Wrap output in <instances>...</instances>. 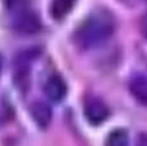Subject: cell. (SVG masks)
Returning <instances> with one entry per match:
<instances>
[{"mask_svg":"<svg viewBox=\"0 0 147 146\" xmlns=\"http://www.w3.org/2000/svg\"><path fill=\"white\" fill-rule=\"evenodd\" d=\"M6 7L12 14L26 7H29V2L28 0H6Z\"/></svg>","mask_w":147,"mask_h":146,"instance_id":"9c48e42d","label":"cell"},{"mask_svg":"<svg viewBox=\"0 0 147 146\" xmlns=\"http://www.w3.org/2000/svg\"><path fill=\"white\" fill-rule=\"evenodd\" d=\"M129 90L131 95L139 103L147 105V76L137 74L132 76L129 82Z\"/></svg>","mask_w":147,"mask_h":146,"instance_id":"5b68a950","label":"cell"},{"mask_svg":"<svg viewBox=\"0 0 147 146\" xmlns=\"http://www.w3.org/2000/svg\"><path fill=\"white\" fill-rule=\"evenodd\" d=\"M32 117L40 128H46L52 118L51 108L44 102H36L32 105Z\"/></svg>","mask_w":147,"mask_h":146,"instance_id":"8992f818","label":"cell"},{"mask_svg":"<svg viewBox=\"0 0 147 146\" xmlns=\"http://www.w3.org/2000/svg\"><path fill=\"white\" fill-rule=\"evenodd\" d=\"M12 16H13V27L18 33L30 35L40 30V20L29 7L12 13Z\"/></svg>","mask_w":147,"mask_h":146,"instance_id":"7a4b0ae2","label":"cell"},{"mask_svg":"<svg viewBox=\"0 0 147 146\" xmlns=\"http://www.w3.org/2000/svg\"><path fill=\"white\" fill-rule=\"evenodd\" d=\"M128 134L123 129H115L111 131L105 140L104 146H127Z\"/></svg>","mask_w":147,"mask_h":146,"instance_id":"ba28073f","label":"cell"},{"mask_svg":"<svg viewBox=\"0 0 147 146\" xmlns=\"http://www.w3.org/2000/svg\"><path fill=\"white\" fill-rule=\"evenodd\" d=\"M2 66H3V61H2V56H1V55H0V75H1Z\"/></svg>","mask_w":147,"mask_h":146,"instance_id":"8fae6325","label":"cell"},{"mask_svg":"<svg viewBox=\"0 0 147 146\" xmlns=\"http://www.w3.org/2000/svg\"><path fill=\"white\" fill-rule=\"evenodd\" d=\"M84 115L90 124L98 125L103 123L109 115L107 105L99 98H90L84 105Z\"/></svg>","mask_w":147,"mask_h":146,"instance_id":"3957f363","label":"cell"},{"mask_svg":"<svg viewBox=\"0 0 147 146\" xmlns=\"http://www.w3.org/2000/svg\"><path fill=\"white\" fill-rule=\"evenodd\" d=\"M114 19L108 11L98 10L89 15L77 28L75 42L83 49H90L104 43L114 32Z\"/></svg>","mask_w":147,"mask_h":146,"instance_id":"6da1fadb","label":"cell"},{"mask_svg":"<svg viewBox=\"0 0 147 146\" xmlns=\"http://www.w3.org/2000/svg\"><path fill=\"white\" fill-rule=\"evenodd\" d=\"M135 146H147V134L142 133L138 135Z\"/></svg>","mask_w":147,"mask_h":146,"instance_id":"30bf717a","label":"cell"},{"mask_svg":"<svg viewBox=\"0 0 147 146\" xmlns=\"http://www.w3.org/2000/svg\"><path fill=\"white\" fill-rule=\"evenodd\" d=\"M76 0H53L50 12L54 19L60 20L67 16L73 9Z\"/></svg>","mask_w":147,"mask_h":146,"instance_id":"52a82bcc","label":"cell"},{"mask_svg":"<svg viewBox=\"0 0 147 146\" xmlns=\"http://www.w3.org/2000/svg\"><path fill=\"white\" fill-rule=\"evenodd\" d=\"M44 93L50 101H62L67 93V86L63 78L57 74L51 75L44 85Z\"/></svg>","mask_w":147,"mask_h":146,"instance_id":"277c9868","label":"cell"},{"mask_svg":"<svg viewBox=\"0 0 147 146\" xmlns=\"http://www.w3.org/2000/svg\"><path fill=\"white\" fill-rule=\"evenodd\" d=\"M145 33H146V35H147V21H146V23H145Z\"/></svg>","mask_w":147,"mask_h":146,"instance_id":"7c38bea8","label":"cell"}]
</instances>
